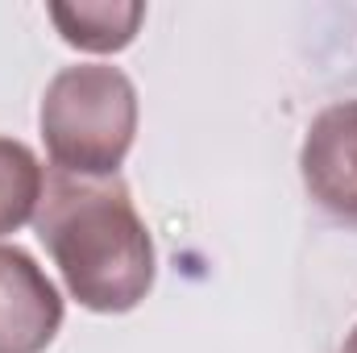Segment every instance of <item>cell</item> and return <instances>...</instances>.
I'll return each mask as SVG.
<instances>
[{"label":"cell","mask_w":357,"mask_h":353,"mask_svg":"<svg viewBox=\"0 0 357 353\" xmlns=\"http://www.w3.org/2000/svg\"><path fill=\"white\" fill-rule=\"evenodd\" d=\"M299 175L324 212L357 220V100L316 112L299 150Z\"/></svg>","instance_id":"3"},{"label":"cell","mask_w":357,"mask_h":353,"mask_svg":"<svg viewBox=\"0 0 357 353\" xmlns=\"http://www.w3.org/2000/svg\"><path fill=\"white\" fill-rule=\"evenodd\" d=\"M59 329V287L21 246H0V353H42Z\"/></svg>","instance_id":"4"},{"label":"cell","mask_w":357,"mask_h":353,"mask_svg":"<svg viewBox=\"0 0 357 353\" xmlns=\"http://www.w3.org/2000/svg\"><path fill=\"white\" fill-rule=\"evenodd\" d=\"M54 29L63 33L67 46H79L91 54H112L125 50L142 21H146V4L137 0H96V4H50L46 8Z\"/></svg>","instance_id":"5"},{"label":"cell","mask_w":357,"mask_h":353,"mask_svg":"<svg viewBox=\"0 0 357 353\" xmlns=\"http://www.w3.org/2000/svg\"><path fill=\"white\" fill-rule=\"evenodd\" d=\"M42 191H46V175L33 150L13 137H0V237L17 233L38 216Z\"/></svg>","instance_id":"6"},{"label":"cell","mask_w":357,"mask_h":353,"mask_svg":"<svg viewBox=\"0 0 357 353\" xmlns=\"http://www.w3.org/2000/svg\"><path fill=\"white\" fill-rule=\"evenodd\" d=\"M42 142L59 171L112 179L137 137V88L121 67H63L42 96Z\"/></svg>","instance_id":"2"},{"label":"cell","mask_w":357,"mask_h":353,"mask_svg":"<svg viewBox=\"0 0 357 353\" xmlns=\"http://www.w3.org/2000/svg\"><path fill=\"white\" fill-rule=\"evenodd\" d=\"M33 229L54 258L71 299L88 312H133L154 287V241L121 179H46Z\"/></svg>","instance_id":"1"},{"label":"cell","mask_w":357,"mask_h":353,"mask_svg":"<svg viewBox=\"0 0 357 353\" xmlns=\"http://www.w3.org/2000/svg\"><path fill=\"white\" fill-rule=\"evenodd\" d=\"M341 353H357V324H354V333L345 337V345H341Z\"/></svg>","instance_id":"7"}]
</instances>
